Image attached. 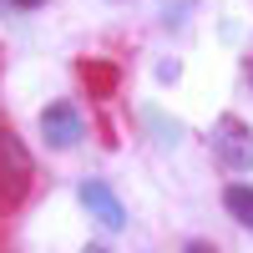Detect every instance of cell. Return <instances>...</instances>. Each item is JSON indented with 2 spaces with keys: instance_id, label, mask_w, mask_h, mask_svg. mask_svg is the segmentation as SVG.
<instances>
[{
  "instance_id": "obj_6",
  "label": "cell",
  "mask_w": 253,
  "mask_h": 253,
  "mask_svg": "<svg viewBox=\"0 0 253 253\" xmlns=\"http://www.w3.org/2000/svg\"><path fill=\"white\" fill-rule=\"evenodd\" d=\"M5 5H15V10H36V5H46V0H5Z\"/></svg>"
},
{
  "instance_id": "obj_4",
  "label": "cell",
  "mask_w": 253,
  "mask_h": 253,
  "mask_svg": "<svg viewBox=\"0 0 253 253\" xmlns=\"http://www.w3.org/2000/svg\"><path fill=\"white\" fill-rule=\"evenodd\" d=\"M213 152H218V162H228V167H248L253 162V137H248V126L243 122H218L213 126Z\"/></svg>"
},
{
  "instance_id": "obj_10",
  "label": "cell",
  "mask_w": 253,
  "mask_h": 253,
  "mask_svg": "<svg viewBox=\"0 0 253 253\" xmlns=\"http://www.w3.org/2000/svg\"><path fill=\"white\" fill-rule=\"evenodd\" d=\"M0 10H5V0H0Z\"/></svg>"
},
{
  "instance_id": "obj_7",
  "label": "cell",
  "mask_w": 253,
  "mask_h": 253,
  "mask_svg": "<svg viewBox=\"0 0 253 253\" xmlns=\"http://www.w3.org/2000/svg\"><path fill=\"white\" fill-rule=\"evenodd\" d=\"M187 253H213V248H208L203 238H193V243H187Z\"/></svg>"
},
{
  "instance_id": "obj_1",
  "label": "cell",
  "mask_w": 253,
  "mask_h": 253,
  "mask_svg": "<svg viewBox=\"0 0 253 253\" xmlns=\"http://www.w3.org/2000/svg\"><path fill=\"white\" fill-rule=\"evenodd\" d=\"M31 177H36L31 152L20 147V137H15V132H0V213H10V208L26 203Z\"/></svg>"
},
{
  "instance_id": "obj_8",
  "label": "cell",
  "mask_w": 253,
  "mask_h": 253,
  "mask_svg": "<svg viewBox=\"0 0 253 253\" xmlns=\"http://www.w3.org/2000/svg\"><path fill=\"white\" fill-rule=\"evenodd\" d=\"M86 253H112V248H101V243H91V248H86Z\"/></svg>"
},
{
  "instance_id": "obj_3",
  "label": "cell",
  "mask_w": 253,
  "mask_h": 253,
  "mask_svg": "<svg viewBox=\"0 0 253 253\" xmlns=\"http://www.w3.org/2000/svg\"><path fill=\"white\" fill-rule=\"evenodd\" d=\"M81 203H86V213H91L101 228H112V233L126 228V208L117 203V193H112L101 177H86V182H81Z\"/></svg>"
},
{
  "instance_id": "obj_2",
  "label": "cell",
  "mask_w": 253,
  "mask_h": 253,
  "mask_svg": "<svg viewBox=\"0 0 253 253\" xmlns=\"http://www.w3.org/2000/svg\"><path fill=\"white\" fill-rule=\"evenodd\" d=\"M41 137H46V147H56V152L76 147L81 137H86V122H81V107H76V101H51V107L41 112Z\"/></svg>"
},
{
  "instance_id": "obj_5",
  "label": "cell",
  "mask_w": 253,
  "mask_h": 253,
  "mask_svg": "<svg viewBox=\"0 0 253 253\" xmlns=\"http://www.w3.org/2000/svg\"><path fill=\"white\" fill-rule=\"evenodd\" d=\"M223 208H228V213H233V218H238L243 228H253V187L233 182V187L223 193Z\"/></svg>"
},
{
  "instance_id": "obj_9",
  "label": "cell",
  "mask_w": 253,
  "mask_h": 253,
  "mask_svg": "<svg viewBox=\"0 0 253 253\" xmlns=\"http://www.w3.org/2000/svg\"><path fill=\"white\" fill-rule=\"evenodd\" d=\"M248 81H253V61H248Z\"/></svg>"
}]
</instances>
